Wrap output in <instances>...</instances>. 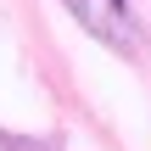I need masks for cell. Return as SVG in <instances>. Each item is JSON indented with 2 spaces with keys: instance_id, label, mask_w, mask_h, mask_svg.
<instances>
[{
  "instance_id": "1",
  "label": "cell",
  "mask_w": 151,
  "mask_h": 151,
  "mask_svg": "<svg viewBox=\"0 0 151 151\" xmlns=\"http://www.w3.org/2000/svg\"><path fill=\"white\" fill-rule=\"evenodd\" d=\"M67 11L106 45L118 50H134V17H129V0H67Z\"/></svg>"
}]
</instances>
